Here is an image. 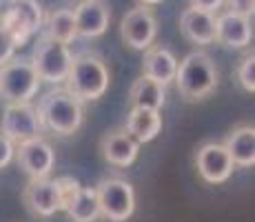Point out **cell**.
Instances as JSON below:
<instances>
[{"label":"cell","mask_w":255,"mask_h":222,"mask_svg":"<svg viewBox=\"0 0 255 222\" xmlns=\"http://www.w3.org/2000/svg\"><path fill=\"white\" fill-rule=\"evenodd\" d=\"M229 4V11L240 13V16H253V9H255V0H224Z\"/></svg>","instance_id":"obj_27"},{"label":"cell","mask_w":255,"mask_h":222,"mask_svg":"<svg viewBox=\"0 0 255 222\" xmlns=\"http://www.w3.org/2000/svg\"><path fill=\"white\" fill-rule=\"evenodd\" d=\"M229 151L235 167H253L255 165V129L253 125H238L229 131L227 140L222 142Z\"/></svg>","instance_id":"obj_18"},{"label":"cell","mask_w":255,"mask_h":222,"mask_svg":"<svg viewBox=\"0 0 255 222\" xmlns=\"http://www.w3.org/2000/svg\"><path fill=\"white\" fill-rule=\"evenodd\" d=\"M42 7L38 0H7L0 16V27L13 38L16 47H22L42 29Z\"/></svg>","instance_id":"obj_4"},{"label":"cell","mask_w":255,"mask_h":222,"mask_svg":"<svg viewBox=\"0 0 255 222\" xmlns=\"http://www.w3.org/2000/svg\"><path fill=\"white\" fill-rule=\"evenodd\" d=\"M78 2H82V0H78Z\"/></svg>","instance_id":"obj_31"},{"label":"cell","mask_w":255,"mask_h":222,"mask_svg":"<svg viewBox=\"0 0 255 222\" xmlns=\"http://www.w3.org/2000/svg\"><path fill=\"white\" fill-rule=\"evenodd\" d=\"M175 71H178V58H175V53L169 47L151 44L144 51V58H142V76L151 78V80L166 87L175 80Z\"/></svg>","instance_id":"obj_16"},{"label":"cell","mask_w":255,"mask_h":222,"mask_svg":"<svg viewBox=\"0 0 255 222\" xmlns=\"http://www.w3.org/2000/svg\"><path fill=\"white\" fill-rule=\"evenodd\" d=\"M67 214L73 222H96L100 216V205H98L96 187H80L78 196L67 207Z\"/></svg>","instance_id":"obj_22"},{"label":"cell","mask_w":255,"mask_h":222,"mask_svg":"<svg viewBox=\"0 0 255 222\" xmlns=\"http://www.w3.org/2000/svg\"><path fill=\"white\" fill-rule=\"evenodd\" d=\"M189 2H191V7L193 9H202V11L215 13L224 4V0H189Z\"/></svg>","instance_id":"obj_28"},{"label":"cell","mask_w":255,"mask_h":222,"mask_svg":"<svg viewBox=\"0 0 255 222\" xmlns=\"http://www.w3.org/2000/svg\"><path fill=\"white\" fill-rule=\"evenodd\" d=\"M180 31L193 44H211L215 42V13L202 11V9H184L180 16Z\"/></svg>","instance_id":"obj_17"},{"label":"cell","mask_w":255,"mask_h":222,"mask_svg":"<svg viewBox=\"0 0 255 222\" xmlns=\"http://www.w3.org/2000/svg\"><path fill=\"white\" fill-rule=\"evenodd\" d=\"M100 151H102V158H105L109 165L127 169V167H131L135 162V158H138L140 145L125 129H114L102 136Z\"/></svg>","instance_id":"obj_15"},{"label":"cell","mask_w":255,"mask_h":222,"mask_svg":"<svg viewBox=\"0 0 255 222\" xmlns=\"http://www.w3.org/2000/svg\"><path fill=\"white\" fill-rule=\"evenodd\" d=\"M155 36H158V16L151 7L140 4L125 13L120 20V38L129 49L146 51L153 44Z\"/></svg>","instance_id":"obj_8"},{"label":"cell","mask_w":255,"mask_h":222,"mask_svg":"<svg viewBox=\"0 0 255 222\" xmlns=\"http://www.w3.org/2000/svg\"><path fill=\"white\" fill-rule=\"evenodd\" d=\"M73 62V53L69 44H62L56 40L40 36L36 49H33L31 65L36 69L40 82H49V85H62L69 76V69Z\"/></svg>","instance_id":"obj_6"},{"label":"cell","mask_w":255,"mask_h":222,"mask_svg":"<svg viewBox=\"0 0 255 222\" xmlns=\"http://www.w3.org/2000/svg\"><path fill=\"white\" fill-rule=\"evenodd\" d=\"M129 100H131V107H138V109L160 111L166 102V87H162L160 82L151 80L146 76H140L131 85Z\"/></svg>","instance_id":"obj_21"},{"label":"cell","mask_w":255,"mask_h":222,"mask_svg":"<svg viewBox=\"0 0 255 222\" xmlns=\"http://www.w3.org/2000/svg\"><path fill=\"white\" fill-rule=\"evenodd\" d=\"M13 156H16V145H13V142L9 140L2 131H0V169L7 167L9 162L13 160Z\"/></svg>","instance_id":"obj_26"},{"label":"cell","mask_w":255,"mask_h":222,"mask_svg":"<svg viewBox=\"0 0 255 222\" xmlns=\"http://www.w3.org/2000/svg\"><path fill=\"white\" fill-rule=\"evenodd\" d=\"M22 200L27 209L33 216L51 218L56 211H60V198L53 178H40V180H29V185L22 191Z\"/></svg>","instance_id":"obj_14"},{"label":"cell","mask_w":255,"mask_h":222,"mask_svg":"<svg viewBox=\"0 0 255 222\" xmlns=\"http://www.w3.org/2000/svg\"><path fill=\"white\" fill-rule=\"evenodd\" d=\"M42 36L49 40H56L62 44H69L78 38L76 31V18H73V9L60 7L51 9L45 18H42Z\"/></svg>","instance_id":"obj_20"},{"label":"cell","mask_w":255,"mask_h":222,"mask_svg":"<svg viewBox=\"0 0 255 222\" xmlns=\"http://www.w3.org/2000/svg\"><path fill=\"white\" fill-rule=\"evenodd\" d=\"M100 216L111 222H127L135 211V191L122 178H105L96 187Z\"/></svg>","instance_id":"obj_7"},{"label":"cell","mask_w":255,"mask_h":222,"mask_svg":"<svg viewBox=\"0 0 255 222\" xmlns=\"http://www.w3.org/2000/svg\"><path fill=\"white\" fill-rule=\"evenodd\" d=\"M16 49L18 47H16V42H13V38L0 27V67L7 65L11 58H16Z\"/></svg>","instance_id":"obj_25"},{"label":"cell","mask_w":255,"mask_h":222,"mask_svg":"<svg viewBox=\"0 0 255 222\" xmlns=\"http://www.w3.org/2000/svg\"><path fill=\"white\" fill-rule=\"evenodd\" d=\"M235 76H238L240 87L247 93L255 91V53L253 51L244 53V58L240 60L238 69H235Z\"/></svg>","instance_id":"obj_23"},{"label":"cell","mask_w":255,"mask_h":222,"mask_svg":"<svg viewBox=\"0 0 255 222\" xmlns=\"http://www.w3.org/2000/svg\"><path fill=\"white\" fill-rule=\"evenodd\" d=\"M0 131L13 142L33 140L40 136V122H38L36 107L31 102H9L2 111V120H0Z\"/></svg>","instance_id":"obj_9"},{"label":"cell","mask_w":255,"mask_h":222,"mask_svg":"<svg viewBox=\"0 0 255 222\" xmlns=\"http://www.w3.org/2000/svg\"><path fill=\"white\" fill-rule=\"evenodd\" d=\"M40 89V78L31 60L11 58L0 67V98L4 102H31V98Z\"/></svg>","instance_id":"obj_5"},{"label":"cell","mask_w":255,"mask_h":222,"mask_svg":"<svg viewBox=\"0 0 255 222\" xmlns=\"http://www.w3.org/2000/svg\"><path fill=\"white\" fill-rule=\"evenodd\" d=\"M40 129H49L58 136H73L82 127L85 109L67 89H51L40 98L36 107Z\"/></svg>","instance_id":"obj_1"},{"label":"cell","mask_w":255,"mask_h":222,"mask_svg":"<svg viewBox=\"0 0 255 222\" xmlns=\"http://www.w3.org/2000/svg\"><path fill=\"white\" fill-rule=\"evenodd\" d=\"M65 85V89L76 100H98L109 89V69H107L105 60L96 53H80L73 58Z\"/></svg>","instance_id":"obj_3"},{"label":"cell","mask_w":255,"mask_h":222,"mask_svg":"<svg viewBox=\"0 0 255 222\" xmlns=\"http://www.w3.org/2000/svg\"><path fill=\"white\" fill-rule=\"evenodd\" d=\"M76 18V31L82 38H98L109 29L111 9L105 0H82L73 9Z\"/></svg>","instance_id":"obj_13"},{"label":"cell","mask_w":255,"mask_h":222,"mask_svg":"<svg viewBox=\"0 0 255 222\" xmlns=\"http://www.w3.org/2000/svg\"><path fill=\"white\" fill-rule=\"evenodd\" d=\"M162 0H140V4H144V7H153V4H160Z\"/></svg>","instance_id":"obj_29"},{"label":"cell","mask_w":255,"mask_h":222,"mask_svg":"<svg viewBox=\"0 0 255 222\" xmlns=\"http://www.w3.org/2000/svg\"><path fill=\"white\" fill-rule=\"evenodd\" d=\"M18 165L24 169L31 180H40V178H49V174L53 171L56 165V154H53V147L49 145L45 138H33V140L20 142L16 149Z\"/></svg>","instance_id":"obj_11"},{"label":"cell","mask_w":255,"mask_h":222,"mask_svg":"<svg viewBox=\"0 0 255 222\" xmlns=\"http://www.w3.org/2000/svg\"><path fill=\"white\" fill-rule=\"evenodd\" d=\"M215 40L229 49H247L253 40L251 18L233 11H224L215 16Z\"/></svg>","instance_id":"obj_12"},{"label":"cell","mask_w":255,"mask_h":222,"mask_svg":"<svg viewBox=\"0 0 255 222\" xmlns=\"http://www.w3.org/2000/svg\"><path fill=\"white\" fill-rule=\"evenodd\" d=\"M160 129H162V116H160V111H153V109H138V107H133L125 122V131L138 145L151 142L160 133Z\"/></svg>","instance_id":"obj_19"},{"label":"cell","mask_w":255,"mask_h":222,"mask_svg":"<svg viewBox=\"0 0 255 222\" xmlns=\"http://www.w3.org/2000/svg\"><path fill=\"white\" fill-rule=\"evenodd\" d=\"M56 182V189H58V198H60V211H67V207L71 205V200L78 196L80 191V182L71 176H62V178H53Z\"/></svg>","instance_id":"obj_24"},{"label":"cell","mask_w":255,"mask_h":222,"mask_svg":"<svg viewBox=\"0 0 255 222\" xmlns=\"http://www.w3.org/2000/svg\"><path fill=\"white\" fill-rule=\"evenodd\" d=\"M0 2H7V0H0Z\"/></svg>","instance_id":"obj_30"},{"label":"cell","mask_w":255,"mask_h":222,"mask_svg":"<svg viewBox=\"0 0 255 222\" xmlns=\"http://www.w3.org/2000/svg\"><path fill=\"white\" fill-rule=\"evenodd\" d=\"M195 169L209 185H222L231 178L235 165L222 142H204L195 151Z\"/></svg>","instance_id":"obj_10"},{"label":"cell","mask_w":255,"mask_h":222,"mask_svg":"<svg viewBox=\"0 0 255 222\" xmlns=\"http://www.w3.org/2000/svg\"><path fill=\"white\" fill-rule=\"evenodd\" d=\"M218 67H215L213 58L207 51H191L178 62V71H175V85L184 100L195 102L204 100L209 93L215 91L218 87Z\"/></svg>","instance_id":"obj_2"}]
</instances>
